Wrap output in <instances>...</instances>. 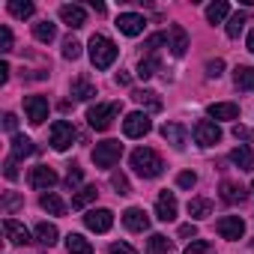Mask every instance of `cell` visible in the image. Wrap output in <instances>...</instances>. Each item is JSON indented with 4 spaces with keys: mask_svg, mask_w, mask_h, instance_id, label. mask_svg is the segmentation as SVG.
<instances>
[{
    "mask_svg": "<svg viewBox=\"0 0 254 254\" xmlns=\"http://www.w3.org/2000/svg\"><path fill=\"white\" fill-rule=\"evenodd\" d=\"M132 168H135V174L138 177H144V180H156V177H162V171H165V162H162V156L156 153V150H150V147H138L135 153H132Z\"/></svg>",
    "mask_w": 254,
    "mask_h": 254,
    "instance_id": "1",
    "label": "cell"
},
{
    "mask_svg": "<svg viewBox=\"0 0 254 254\" xmlns=\"http://www.w3.org/2000/svg\"><path fill=\"white\" fill-rule=\"evenodd\" d=\"M117 54H120V51H117V45H114L108 36L93 33V39H90V60H93L96 69H108V66H114Z\"/></svg>",
    "mask_w": 254,
    "mask_h": 254,
    "instance_id": "2",
    "label": "cell"
},
{
    "mask_svg": "<svg viewBox=\"0 0 254 254\" xmlns=\"http://www.w3.org/2000/svg\"><path fill=\"white\" fill-rule=\"evenodd\" d=\"M117 114H120V102H99V105L87 108V123H90V129L105 132V129H111Z\"/></svg>",
    "mask_w": 254,
    "mask_h": 254,
    "instance_id": "3",
    "label": "cell"
},
{
    "mask_svg": "<svg viewBox=\"0 0 254 254\" xmlns=\"http://www.w3.org/2000/svg\"><path fill=\"white\" fill-rule=\"evenodd\" d=\"M120 156H123V144L120 141H102V144L93 147V165L102 168V171L114 168L120 162Z\"/></svg>",
    "mask_w": 254,
    "mask_h": 254,
    "instance_id": "4",
    "label": "cell"
},
{
    "mask_svg": "<svg viewBox=\"0 0 254 254\" xmlns=\"http://www.w3.org/2000/svg\"><path fill=\"white\" fill-rule=\"evenodd\" d=\"M150 129H153V123H150L147 111H132V114H126V120H123L126 138H144V135H150Z\"/></svg>",
    "mask_w": 254,
    "mask_h": 254,
    "instance_id": "5",
    "label": "cell"
},
{
    "mask_svg": "<svg viewBox=\"0 0 254 254\" xmlns=\"http://www.w3.org/2000/svg\"><path fill=\"white\" fill-rule=\"evenodd\" d=\"M75 138H78V132H75V126H72L69 120H57V123L51 126V147H54L57 153H66Z\"/></svg>",
    "mask_w": 254,
    "mask_h": 254,
    "instance_id": "6",
    "label": "cell"
},
{
    "mask_svg": "<svg viewBox=\"0 0 254 254\" xmlns=\"http://www.w3.org/2000/svg\"><path fill=\"white\" fill-rule=\"evenodd\" d=\"M194 141H197V147H215L221 141V129L212 120H197L194 123Z\"/></svg>",
    "mask_w": 254,
    "mask_h": 254,
    "instance_id": "7",
    "label": "cell"
},
{
    "mask_svg": "<svg viewBox=\"0 0 254 254\" xmlns=\"http://www.w3.org/2000/svg\"><path fill=\"white\" fill-rule=\"evenodd\" d=\"M215 230L221 239H242L245 236V221L239 215H221L215 221Z\"/></svg>",
    "mask_w": 254,
    "mask_h": 254,
    "instance_id": "8",
    "label": "cell"
},
{
    "mask_svg": "<svg viewBox=\"0 0 254 254\" xmlns=\"http://www.w3.org/2000/svg\"><path fill=\"white\" fill-rule=\"evenodd\" d=\"M24 111L33 126H42L48 120V99L45 96H24Z\"/></svg>",
    "mask_w": 254,
    "mask_h": 254,
    "instance_id": "9",
    "label": "cell"
},
{
    "mask_svg": "<svg viewBox=\"0 0 254 254\" xmlns=\"http://www.w3.org/2000/svg\"><path fill=\"white\" fill-rule=\"evenodd\" d=\"M117 27H120V33H126V36H141L144 27H147V18L138 15V12H120V15H117Z\"/></svg>",
    "mask_w": 254,
    "mask_h": 254,
    "instance_id": "10",
    "label": "cell"
},
{
    "mask_svg": "<svg viewBox=\"0 0 254 254\" xmlns=\"http://www.w3.org/2000/svg\"><path fill=\"white\" fill-rule=\"evenodd\" d=\"M84 224L93 230V233H108L111 224H114V212L111 209H90L84 215Z\"/></svg>",
    "mask_w": 254,
    "mask_h": 254,
    "instance_id": "11",
    "label": "cell"
},
{
    "mask_svg": "<svg viewBox=\"0 0 254 254\" xmlns=\"http://www.w3.org/2000/svg\"><path fill=\"white\" fill-rule=\"evenodd\" d=\"M30 186L39 189V191L54 189V186H57V174H54V168H48V165H36V168L30 171Z\"/></svg>",
    "mask_w": 254,
    "mask_h": 254,
    "instance_id": "12",
    "label": "cell"
},
{
    "mask_svg": "<svg viewBox=\"0 0 254 254\" xmlns=\"http://www.w3.org/2000/svg\"><path fill=\"white\" fill-rule=\"evenodd\" d=\"M123 224L129 227L132 233H144V230L150 227V215H147L141 206H129V209L123 212Z\"/></svg>",
    "mask_w": 254,
    "mask_h": 254,
    "instance_id": "13",
    "label": "cell"
},
{
    "mask_svg": "<svg viewBox=\"0 0 254 254\" xmlns=\"http://www.w3.org/2000/svg\"><path fill=\"white\" fill-rule=\"evenodd\" d=\"M156 218L159 221H174L177 218V197H174V191H162L159 197H156Z\"/></svg>",
    "mask_w": 254,
    "mask_h": 254,
    "instance_id": "14",
    "label": "cell"
},
{
    "mask_svg": "<svg viewBox=\"0 0 254 254\" xmlns=\"http://www.w3.org/2000/svg\"><path fill=\"white\" fill-rule=\"evenodd\" d=\"M60 21L66 27H72V30H81L87 24V12L81 6H75V3H66V6H60Z\"/></svg>",
    "mask_w": 254,
    "mask_h": 254,
    "instance_id": "15",
    "label": "cell"
},
{
    "mask_svg": "<svg viewBox=\"0 0 254 254\" xmlns=\"http://www.w3.org/2000/svg\"><path fill=\"white\" fill-rule=\"evenodd\" d=\"M3 230H6V239L12 245H27L30 242V230L21 221H15V218H3Z\"/></svg>",
    "mask_w": 254,
    "mask_h": 254,
    "instance_id": "16",
    "label": "cell"
},
{
    "mask_svg": "<svg viewBox=\"0 0 254 254\" xmlns=\"http://www.w3.org/2000/svg\"><path fill=\"white\" fill-rule=\"evenodd\" d=\"M168 39H171V51H174V57H183L186 51H189V33H186V27L183 24H174L171 27V33H168Z\"/></svg>",
    "mask_w": 254,
    "mask_h": 254,
    "instance_id": "17",
    "label": "cell"
},
{
    "mask_svg": "<svg viewBox=\"0 0 254 254\" xmlns=\"http://www.w3.org/2000/svg\"><path fill=\"white\" fill-rule=\"evenodd\" d=\"M162 138H165L174 150H183V147H186V129H183L180 123H165V126H162Z\"/></svg>",
    "mask_w": 254,
    "mask_h": 254,
    "instance_id": "18",
    "label": "cell"
},
{
    "mask_svg": "<svg viewBox=\"0 0 254 254\" xmlns=\"http://www.w3.org/2000/svg\"><path fill=\"white\" fill-rule=\"evenodd\" d=\"M206 114H209L212 120H236V117H239V105H236V102H212V105L206 108Z\"/></svg>",
    "mask_w": 254,
    "mask_h": 254,
    "instance_id": "19",
    "label": "cell"
},
{
    "mask_svg": "<svg viewBox=\"0 0 254 254\" xmlns=\"http://www.w3.org/2000/svg\"><path fill=\"white\" fill-rule=\"evenodd\" d=\"M33 233H36V242H39V245H45V248L57 245V236H60V230H57L54 224H48V221H39Z\"/></svg>",
    "mask_w": 254,
    "mask_h": 254,
    "instance_id": "20",
    "label": "cell"
},
{
    "mask_svg": "<svg viewBox=\"0 0 254 254\" xmlns=\"http://www.w3.org/2000/svg\"><path fill=\"white\" fill-rule=\"evenodd\" d=\"M132 99H135L141 108H147L150 114L162 111V99H159V93H153V90H138V93H132Z\"/></svg>",
    "mask_w": 254,
    "mask_h": 254,
    "instance_id": "21",
    "label": "cell"
},
{
    "mask_svg": "<svg viewBox=\"0 0 254 254\" xmlns=\"http://www.w3.org/2000/svg\"><path fill=\"white\" fill-rule=\"evenodd\" d=\"M36 153V144L27 135H12V159H27Z\"/></svg>",
    "mask_w": 254,
    "mask_h": 254,
    "instance_id": "22",
    "label": "cell"
},
{
    "mask_svg": "<svg viewBox=\"0 0 254 254\" xmlns=\"http://www.w3.org/2000/svg\"><path fill=\"white\" fill-rule=\"evenodd\" d=\"M233 84H236V90L254 93V69L251 66H236L233 69Z\"/></svg>",
    "mask_w": 254,
    "mask_h": 254,
    "instance_id": "23",
    "label": "cell"
},
{
    "mask_svg": "<svg viewBox=\"0 0 254 254\" xmlns=\"http://www.w3.org/2000/svg\"><path fill=\"white\" fill-rule=\"evenodd\" d=\"M230 162L239 168V171H254V153L242 144V147H236L233 153H230Z\"/></svg>",
    "mask_w": 254,
    "mask_h": 254,
    "instance_id": "24",
    "label": "cell"
},
{
    "mask_svg": "<svg viewBox=\"0 0 254 254\" xmlns=\"http://www.w3.org/2000/svg\"><path fill=\"white\" fill-rule=\"evenodd\" d=\"M186 209H189V215H191L194 221H200V218H209V215H212V203H209L206 197H191Z\"/></svg>",
    "mask_w": 254,
    "mask_h": 254,
    "instance_id": "25",
    "label": "cell"
},
{
    "mask_svg": "<svg viewBox=\"0 0 254 254\" xmlns=\"http://www.w3.org/2000/svg\"><path fill=\"white\" fill-rule=\"evenodd\" d=\"M147 254H174V242L162 233H153L147 239Z\"/></svg>",
    "mask_w": 254,
    "mask_h": 254,
    "instance_id": "26",
    "label": "cell"
},
{
    "mask_svg": "<svg viewBox=\"0 0 254 254\" xmlns=\"http://www.w3.org/2000/svg\"><path fill=\"white\" fill-rule=\"evenodd\" d=\"M245 194H248V191H245L239 183H230V180L221 183V200H224V203H239V200H245Z\"/></svg>",
    "mask_w": 254,
    "mask_h": 254,
    "instance_id": "27",
    "label": "cell"
},
{
    "mask_svg": "<svg viewBox=\"0 0 254 254\" xmlns=\"http://www.w3.org/2000/svg\"><path fill=\"white\" fill-rule=\"evenodd\" d=\"M66 251H69V254H93V245H90V239H84L81 233H69V236H66Z\"/></svg>",
    "mask_w": 254,
    "mask_h": 254,
    "instance_id": "28",
    "label": "cell"
},
{
    "mask_svg": "<svg viewBox=\"0 0 254 254\" xmlns=\"http://www.w3.org/2000/svg\"><path fill=\"white\" fill-rule=\"evenodd\" d=\"M159 57L156 54H150V57H141V63H138V69H135V75L141 78V81H147V78H153L156 72H159Z\"/></svg>",
    "mask_w": 254,
    "mask_h": 254,
    "instance_id": "29",
    "label": "cell"
},
{
    "mask_svg": "<svg viewBox=\"0 0 254 254\" xmlns=\"http://www.w3.org/2000/svg\"><path fill=\"white\" fill-rule=\"evenodd\" d=\"M39 206H42V209H45L48 215H63V212H66V203H63V200H60V197H57L54 191L42 194V197H39Z\"/></svg>",
    "mask_w": 254,
    "mask_h": 254,
    "instance_id": "30",
    "label": "cell"
},
{
    "mask_svg": "<svg viewBox=\"0 0 254 254\" xmlns=\"http://www.w3.org/2000/svg\"><path fill=\"white\" fill-rule=\"evenodd\" d=\"M227 15H230V6L224 3V0H215V3L206 6V21H209V24H221Z\"/></svg>",
    "mask_w": 254,
    "mask_h": 254,
    "instance_id": "31",
    "label": "cell"
},
{
    "mask_svg": "<svg viewBox=\"0 0 254 254\" xmlns=\"http://www.w3.org/2000/svg\"><path fill=\"white\" fill-rule=\"evenodd\" d=\"M33 36H36V42H54L57 39V27L51 24V21H36L33 24Z\"/></svg>",
    "mask_w": 254,
    "mask_h": 254,
    "instance_id": "32",
    "label": "cell"
},
{
    "mask_svg": "<svg viewBox=\"0 0 254 254\" xmlns=\"http://www.w3.org/2000/svg\"><path fill=\"white\" fill-rule=\"evenodd\" d=\"M6 9H9L15 18H21V21H24V18H30V15H33V9H36V6L30 3V0H9Z\"/></svg>",
    "mask_w": 254,
    "mask_h": 254,
    "instance_id": "33",
    "label": "cell"
},
{
    "mask_svg": "<svg viewBox=\"0 0 254 254\" xmlns=\"http://www.w3.org/2000/svg\"><path fill=\"white\" fill-rule=\"evenodd\" d=\"M248 24V12H236V15H230L227 18V27H224V33L230 36V39H236L239 33H242V27Z\"/></svg>",
    "mask_w": 254,
    "mask_h": 254,
    "instance_id": "34",
    "label": "cell"
},
{
    "mask_svg": "<svg viewBox=\"0 0 254 254\" xmlns=\"http://www.w3.org/2000/svg\"><path fill=\"white\" fill-rule=\"evenodd\" d=\"M99 197V191H96V186H84L75 197H72V209H84L87 203H93Z\"/></svg>",
    "mask_w": 254,
    "mask_h": 254,
    "instance_id": "35",
    "label": "cell"
},
{
    "mask_svg": "<svg viewBox=\"0 0 254 254\" xmlns=\"http://www.w3.org/2000/svg\"><path fill=\"white\" fill-rule=\"evenodd\" d=\"M72 96H75L78 102H87V99H93V96H96V87H93L90 81H84V78H78V81L72 84Z\"/></svg>",
    "mask_w": 254,
    "mask_h": 254,
    "instance_id": "36",
    "label": "cell"
},
{
    "mask_svg": "<svg viewBox=\"0 0 254 254\" xmlns=\"http://www.w3.org/2000/svg\"><path fill=\"white\" fill-rule=\"evenodd\" d=\"M165 42H168V33H153V36H147V39H144V51H147V57L156 54Z\"/></svg>",
    "mask_w": 254,
    "mask_h": 254,
    "instance_id": "37",
    "label": "cell"
},
{
    "mask_svg": "<svg viewBox=\"0 0 254 254\" xmlns=\"http://www.w3.org/2000/svg\"><path fill=\"white\" fill-rule=\"evenodd\" d=\"M111 186L117 189V194H132V186H129V177L126 174H111Z\"/></svg>",
    "mask_w": 254,
    "mask_h": 254,
    "instance_id": "38",
    "label": "cell"
},
{
    "mask_svg": "<svg viewBox=\"0 0 254 254\" xmlns=\"http://www.w3.org/2000/svg\"><path fill=\"white\" fill-rule=\"evenodd\" d=\"M63 57H66V60H78V57H81V42H78L75 36L63 39Z\"/></svg>",
    "mask_w": 254,
    "mask_h": 254,
    "instance_id": "39",
    "label": "cell"
},
{
    "mask_svg": "<svg viewBox=\"0 0 254 254\" xmlns=\"http://www.w3.org/2000/svg\"><path fill=\"white\" fill-rule=\"evenodd\" d=\"M81 180H84L81 168H78V165H72V168H69V174H66V189H69V191H75V189L81 186Z\"/></svg>",
    "mask_w": 254,
    "mask_h": 254,
    "instance_id": "40",
    "label": "cell"
},
{
    "mask_svg": "<svg viewBox=\"0 0 254 254\" xmlns=\"http://www.w3.org/2000/svg\"><path fill=\"white\" fill-rule=\"evenodd\" d=\"M0 51H3V54L12 51V30L6 24H0Z\"/></svg>",
    "mask_w": 254,
    "mask_h": 254,
    "instance_id": "41",
    "label": "cell"
},
{
    "mask_svg": "<svg viewBox=\"0 0 254 254\" xmlns=\"http://www.w3.org/2000/svg\"><path fill=\"white\" fill-rule=\"evenodd\" d=\"M186 254H209V242L206 239H191L186 245Z\"/></svg>",
    "mask_w": 254,
    "mask_h": 254,
    "instance_id": "42",
    "label": "cell"
},
{
    "mask_svg": "<svg viewBox=\"0 0 254 254\" xmlns=\"http://www.w3.org/2000/svg\"><path fill=\"white\" fill-rule=\"evenodd\" d=\"M233 138L236 141H248V144H254V129H248V126H233Z\"/></svg>",
    "mask_w": 254,
    "mask_h": 254,
    "instance_id": "43",
    "label": "cell"
},
{
    "mask_svg": "<svg viewBox=\"0 0 254 254\" xmlns=\"http://www.w3.org/2000/svg\"><path fill=\"white\" fill-rule=\"evenodd\" d=\"M221 72H224V60H218V57L215 60H206V75L209 78H218Z\"/></svg>",
    "mask_w": 254,
    "mask_h": 254,
    "instance_id": "44",
    "label": "cell"
},
{
    "mask_svg": "<svg viewBox=\"0 0 254 254\" xmlns=\"http://www.w3.org/2000/svg\"><path fill=\"white\" fill-rule=\"evenodd\" d=\"M15 165H18V159H12V156L3 162V177H6V180H18V168H15Z\"/></svg>",
    "mask_w": 254,
    "mask_h": 254,
    "instance_id": "45",
    "label": "cell"
},
{
    "mask_svg": "<svg viewBox=\"0 0 254 254\" xmlns=\"http://www.w3.org/2000/svg\"><path fill=\"white\" fill-rule=\"evenodd\" d=\"M194 183H197V177H194L191 171H183V174L177 177V186H180V189H194Z\"/></svg>",
    "mask_w": 254,
    "mask_h": 254,
    "instance_id": "46",
    "label": "cell"
},
{
    "mask_svg": "<svg viewBox=\"0 0 254 254\" xmlns=\"http://www.w3.org/2000/svg\"><path fill=\"white\" fill-rule=\"evenodd\" d=\"M18 206H21V197L9 191V194L3 197V209H6V212H12V209H18Z\"/></svg>",
    "mask_w": 254,
    "mask_h": 254,
    "instance_id": "47",
    "label": "cell"
},
{
    "mask_svg": "<svg viewBox=\"0 0 254 254\" xmlns=\"http://www.w3.org/2000/svg\"><path fill=\"white\" fill-rule=\"evenodd\" d=\"M3 129H6L9 135H18V132H15V129H18V117H15V114H6V117H3Z\"/></svg>",
    "mask_w": 254,
    "mask_h": 254,
    "instance_id": "48",
    "label": "cell"
},
{
    "mask_svg": "<svg viewBox=\"0 0 254 254\" xmlns=\"http://www.w3.org/2000/svg\"><path fill=\"white\" fill-rule=\"evenodd\" d=\"M111 254H138V251H135L129 242H114V245H111Z\"/></svg>",
    "mask_w": 254,
    "mask_h": 254,
    "instance_id": "49",
    "label": "cell"
},
{
    "mask_svg": "<svg viewBox=\"0 0 254 254\" xmlns=\"http://www.w3.org/2000/svg\"><path fill=\"white\" fill-rule=\"evenodd\" d=\"M180 236H183V239H194V236H197V227H194V224H183V227H180Z\"/></svg>",
    "mask_w": 254,
    "mask_h": 254,
    "instance_id": "50",
    "label": "cell"
},
{
    "mask_svg": "<svg viewBox=\"0 0 254 254\" xmlns=\"http://www.w3.org/2000/svg\"><path fill=\"white\" fill-rule=\"evenodd\" d=\"M117 84H120V87H129V84H132V75H126V72H117Z\"/></svg>",
    "mask_w": 254,
    "mask_h": 254,
    "instance_id": "51",
    "label": "cell"
},
{
    "mask_svg": "<svg viewBox=\"0 0 254 254\" xmlns=\"http://www.w3.org/2000/svg\"><path fill=\"white\" fill-rule=\"evenodd\" d=\"M9 81V63H0V84Z\"/></svg>",
    "mask_w": 254,
    "mask_h": 254,
    "instance_id": "52",
    "label": "cell"
},
{
    "mask_svg": "<svg viewBox=\"0 0 254 254\" xmlns=\"http://www.w3.org/2000/svg\"><path fill=\"white\" fill-rule=\"evenodd\" d=\"M90 6H93V12H99V15H105V3H99V0H93V3H90Z\"/></svg>",
    "mask_w": 254,
    "mask_h": 254,
    "instance_id": "53",
    "label": "cell"
},
{
    "mask_svg": "<svg viewBox=\"0 0 254 254\" xmlns=\"http://www.w3.org/2000/svg\"><path fill=\"white\" fill-rule=\"evenodd\" d=\"M248 51H251V54H254V30H251V33H248Z\"/></svg>",
    "mask_w": 254,
    "mask_h": 254,
    "instance_id": "54",
    "label": "cell"
},
{
    "mask_svg": "<svg viewBox=\"0 0 254 254\" xmlns=\"http://www.w3.org/2000/svg\"><path fill=\"white\" fill-rule=\"evenodd\" d=\"M251 191H254V183H251Z\"/></svg>",
    "mask_w": 254,
    "mask_h": 254,
    "instance_id": "55",
    "label": "cell"
}]
</instances>
